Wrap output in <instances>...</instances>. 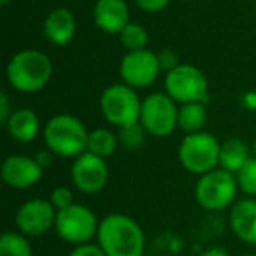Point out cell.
Instances as JSON below:
<instances>
[{"mask_svg": "<svg viewBox=\"0 0 256 256\" xmlns=\"http://www.w3.org/2000/svg\"><path fill=\"white\" fill-rule=\"evenodd\" d=\"M96 244L106 256H142L146 235L136 220L126 214L112 212L100 220Z\"/></svg>", "mask_w": 256, "mask_h": 256, "instance_id": "6da1fadb", "label": "cell"}, {"mask_svg": "<svg viewBox=\"0 0 256 256\" xmlns=\"http://www.w3.org/2000/svg\"><path fill=\"white\" fill-rule=\"evenodd\" d=\"M53 76V62L39 50H22L8 62L6 78L20 93H37L44 90Z\"/></svg>", "mask_w": 256, "mask_h": 256, "instance_id": "7a4b0ae2", "label": "cell"}, {"mask_svg": "<svg viewBox=\"0 0 256 256\" xmlns=\"http://www.w3.org/2000/svg\"><path fill=\"white\" fill-rule=\"evenodd\" d=\"M88 136L90 132L84 123L72 114H56L50 118L42 130L46 150H50L54 156L72 160L86 153Z\"/></svg>", "mask_w": 256, "mask_h": 256, "instance_id": "3957f363", "label": "cell"}, {"mask_svg": "<svg viewBox=\"0 0 256 256\" xmlns=\"http://www.w3.org/2000/svg\"><path fill=\"white\" fill-rule=\"evenodd\" d=\"M140 109L142 100L137 95V90L130 88L124 82L107 86L100 95V110L104 120L118 128L139 123Z\"/></svg>", "mask_w": 256, "mask_h": 256, "instance_id": "277c9868", "label": "cell"}, {"mask_svg": "<svg viewBox=\"0 0 256 256\" xmlns=\"http://www.w3.org/2000/svg\"><path fill=\"white\" fill-rule=\"evenodd\" d=\"M221 142L209 132L188 134L181 140L178 156L181 165L195 176H204L220 167Z\"/></svg>", "mask_w": 256, "mask_h": 256, "instance_id": "5b68a950", "label": "cell"}, {"mask_svg": "<svg viewBox=\"0 0 256 256\" xmlns=\"http://www.w3.org/2000/svg\"><path fill=\"white\" fill-rule=\"evenodd\" d=\"M238 192L237 178L223 168H214L200 176L195 184V198L200 207L212 212H220L235 204Z\"/></svg>", "mask_w": 256, "mask_h": 256, "instance_id": "8992f818", "label": "cell"}, {"mask_svg": "<svg viewBox=\"0 0 256 256\" xmlns=\"http://www.w3.org/2000/svg\"><path fill=\"white\" fill-rule=\"evenodd\" d=\"M165 93L176 104H195L207 102L209 82L198 67L192 64H181L178 68L165 74Z\"/></svg>", "mask_w": 256, "mask_h": 256, "instance_id": "52a82bcc", "label": "cell"}, {"mask_svg": "<svg viewBox=\"0 0 256 256\" xmlns=\"http://www.w3.org/2000/svg\"><path fill=\"white\" fill-rule=\"evenodd\" d=\"M179 106L165 92H156L142 100L140 124L153 137H167L178 126Z\"/></svg>", "mask_w": 256, "mask_h": 256, "instance_id": "ba28073f", "label": "cell"}, {"mask_svg": "<svg viewBox=\"0 0 256 256\" xmlns=\"http://www.w3.org/2000/svg\"><path fill=\"white\" fill-rule=\"evenodd\" d=\"M98 224L100 221L96 220L95 212L90 207L82 204H72L67 209L58 210L54 230L62 240L81 246L88 244L93 237H96Z\"/></svg>", "mask_w": 256, "mask_h": 256, "instance_id": "9c48e42d", "label": "cell"}, {"mask_svg": "<svg viewBox=\"0 0 256 256\" xmlns=\"http://www.w3.org/2000/svg\"><path fill=\"white\" fill-rule=\"evenodd\" d=\"M162 68L158 64V54L151 50H139L126 53L120 62L121 82L134 90H142L151 86L160 76Z\"/></svg>", "mask_w": 256, "mask_h": 256, "instance_id": "30bf717a", "label": "cell"}, {"mask_svg": "<svg viewBox=\"0 0 256 256\" xmlns=\"http://www.w3.org/2000/svg\"><path fill=\"white\" fill-rule=\"evenodd\" d=\"M58 210L50 200L32 198L23 202L18 207L14 216V223L18 232L26 237H39L54 228Z\"/></svg>", "mask_w": 256, "mask_h": 256, "instance_id": "8fae6325", "label": "cell"}, {"mask_svg": "<svg viewBox=\"0 0 256 256\" xmlns=\"http://www.w3.org/2000/svg\"><path fill=\"white\" fill-rule=\"evenodd\" d=\"M70 179L81 193L95 195L106 188L109 181V167L104 158L92 153H82L70 167Z\"/></svg>", "mask_w": 256, "mask_h": 256, "instance_id": "7c38bea8", "label": "cell"}, {"mask_svg": "<svg viewBox=\"0 0 256 256\" xmlns=\"http://www.w3.org/2000/svg\"><path fill=\"white\" fill-rule=\"evenodd\" d=\"M44 167L32 156L11 154L2 164V181L14 190H28L42 179Z\"/></svg>", "mask_w": 256, "mask_h": 256, "instance_id": "4fadbf2b", "label": "cell"}, {"mask_svg": "<svg viewBox=\"0 0 256 256\" xmlns=\"http://www.w3.org/2000/svg\"><path fill=\"white\" fill-rule=\"evenodd\" d=\"M93 22L96 28L110 36H120L130 23V9L124 0H96L93 6Z\"/></svg>", "mask_w": 256, "mask_h": 256, "instance_id": "5bb4252c", "label": "cell"}, {"mask_svg": "<svg viewBox=\"0 0 256 256\" xmlns=\"http://www.w3.org/2000/svg\"><path fill=\"white\" fill-rule=\"evenodd\" d=\"M230 228L244 244L256 246V198H242L232 206Z\"/></svg>", "mask_w": 256, "mask_h": 256, "instance_id": "9a60e30c", "label": "cell"}, {"mask_svg": "<svg viewBox=\"0 0 256 256\" xmlns=\"http://www.w3.org/2000/svg\"><path fill=\"white\" fill-rule=\"evenodd\" d=\"M76 30V18L67 8H56L44 18L42 23V32L46 36V39L50 40L53 46L64 48L67 44H70V40L74 39Z\"/></svg>", "mask_w": 256, "mask_h": 256, "instance_id": "2e32d148", "label": "cell"}, {"mask_svg": "<svg viewBox=\"0 0 256 256\" xmlns=\"http://www.w3.org/2000/svg\"><path fill=\"white\" fill-rule=\"evenodd\" d=\"M8 136L20 144H30L37 139L40 134V120L37 112L28 107L14 109L8 123L4 124Z\"/></svg>", "mask_w": 256, "mask_h": 256, "instance_id": "e0dca14e", "label": "cell"}, {"mask_svg": "<svg viewBox=\"0 0 256 256\" xmlns=\"http://www.w3.org/2000/svg\"><path fill=\"white\" fill-rule=\"evenodd\" d=\"M252 158V150L237 137H230L221 142L220 151V168L232 174H237L246 164Z\"/></svg>", "mask_w": 256, "mask_h": 256, "instance_id": "ac0fdd59", "label": "cell"}, {"mask_svg": "<svg viewBox=\"0 0 256 256\" xmlns=\"http://www.w3.org/2000/svg\"><path fill=\"white\" fill-rule=\"evenodd\" d=\"M206 123H207V107L204 102L182 104V106H179L178 126L181 128L186 136L188 134L204 132Z\"/></svg>", "mask_w": 256, "mask_h": 256, "instance_id": "d6986e66", "label": "cell"}, {"mask_svg": "<svg viewBox=\"0 0 256 256\" xmlns=\"http://www.w3.org/2000/svg\"><path fill=\"white\" fill-rule=\"evenodd\" d=\"M118 146H120L118 134H114L110 128H95L88 136V148H86V151L106 160V158L112 156L116 153Z\"/></svg>", "mask_w": 256, "mask_h": 256, "instance_id": "ffe728a7", "label": "cell"}, {"mask_svg": "<svg viewBox=\"0 0 256 256\" xmlns=\"http://www.w3.org/2000/svg\"><path fill=\"white\" fill-rule=\"evenodd\" d=\"M28 237L22 232H4L0 237V256H32Z\"/></svg>", "mask_w": 256, "mask_h": 256, "instance_id": "44dd1931", "label": "cell"}, {"mask_svg": "<svg viewBox=\"0 0 256 256\" xmlns=\"http://www.w3.org/2000/svg\"><path fill=\"white\" fill-rule=\"evenodd\" d=\"M120 42L121 46L126 50V53L130 51H139V50H146L148 42H150V34L139 23H128L120 34Z\"/></svg>", "mask_w": 256, "mask_h": 256, "instance_id": "7402d4cb", "label": "cell"}, {"mask_svg": "<svg viewBox=\"0 0 256 256\" xmlns=\"http://www.w3.org/2000/svg\"><path fill=\"white\" fill-rule=\"evenodd\" d=\"M148 132L144 130V126L139 123L130 124V126L120 128V134H118V139H120V146H123L124 150H139L140 146L146 140Z\"/></svg>", "mask_w": 256, "mask_h": 256, "instance_id": "603a6c76", "label": "cell"}, {"mask_svg": "<svg viewBox=\"0 0 256 256\" xmlns=\"http://www.w3.org/2000/svg\"><path fill=\"white\" fill-rule=\"evenodd\" d=\"M237 178V184L244 195L249 198H256V158L252 156L240 170L235 174Z\"/></svg>", "mask_w": 256, "mask_h": 256, "instance_id": "cb8c5ba5", "label": "cell"}, {"mask_svg": "<svg viewBox=\"0 0 256 256\" xmlns=\"http://www.w3.org/2000/svg\"><path fill=\"white\" fill-rule=\"evenodd\" d=\"M50 202L53 204V207L56 210H64V209H67V207H70L72 204H76L74 193H72V190L67 188V186H58V188H54L53 192H51Z\"/></svg>", "mask_w": 256, "mask_h": 256, "instance_id": "d4e9b609", "label": "cell"}, {"mask_svg": "<svg viewBox=\"0 0 256 256\" xmlns=\"http://www.w3.org/2000/svg\"><path fill=\"white\" fill-rule=\"evenodd\" d=\"M158 64H160V68L162 72H165V74H168L170 70H174V68H178L179 65H181V62H179V56L178 53H176L174 50H160L158 51Z\"/></svg>", "mask_w": 256, "mask_h": 256, "instance_id": "484cf974", "label": "cell"}, {"mask_svg": "<svg viewBox=\"0 0 256 256\" xmlns=\"http://www.w3.org/2000/svg\"><path fill=\"white\" fill-rule=\"evenodd\" d=\"M68 256H106V252L102 251V248L98 244L88 242V244L74 246V249L68 252Z\"/></svg>", "mask_w": 256, "mask_h": 256, "instance_id": "4316f807", "label": "cell"}, {"mask_svg": "<svg viewBox=\"0 0 256 256\" xmlns=\"http://www.w3.org/2000/svg\"><path fill=\"white\" fill-rule=\"evenodd\" d=\"M134 2L144 12H160L170 4V0H134Z\"/></svg>", "mask_w": 256, "mask_h": 256, "instance_id": "83f0119b", "label": "cell"}, {"mask_svg": "<svg viewBox=\"0 0 256 256\" xmlns=\"http://www.w3.org/2000/svg\"><path fill=\"white\" fill-rule=\"evenodd\" d=\"M12 112H14V109L11 107V100H9L8 93H2L0 95V121H2V124L8 123Z\"/></svg>", "mask_w": 256, "mask_h": 256, "instance_id": "f1b7e54d", "label": "cell"}, {"mask_svg": "<svg viewBox=\"0 0 256 256\" xmlns=\"http://www.w3.org/2000/svg\"><path fill=\"white\" fill-rule=\"evenodd\" d=\"M198 256H230L228 254V251L224 248H209V249H206V251H202Z\"/></svg>", "mask_w": 256, "mask_h": 256, "instance_id": "f546056e", "label": "cell"}, {"mask_svg": "<svg viewBox=\"0 0 256 256\" xmlns=\"http://www.w3.org/2000/svg\"><path fill=\"white\" fill-rule=\"evenodd\" d=\"M242 104H244L248 109L256 110V92H249L242 96Z\"/></svg>", "mask_w": 256, "mask_h": 256, "instance_id": "4dcf8cb0", "label": "cell"}, {"mask_svg": "<svg viewBox=\"0 0 256 256\" xmlns=\"http://www.w3.org/2000/svg\"><path fill=\"white\" fill-rule=\"evenodd\" d=\"M51 154H53V153H51L50 150H46V151H40V153H39V154H37V156H36V160L39 162V164L42 165L44 168H46L48 165L51 164Z\"/></svg>", "mask_w": 256, "mask_h": 256, "instance_id": "1f68e13d", "label": "cell"}, {"mask_svg": "<svg viewBox=\"0 0 256 256\" xmlns=\"http://www.w3.org/2000/svg\"><path fill=\"white\" fill-rule=\"evenodd\" d=\"M251 150H252V156L256 158V139H254V142H252V148H251Z\"/></svg>", "mask_w": 256, "mask_h": 256, "instance_id": "d6a6232c", "label": "cell"}, {"mask_svg": "<svg viewBox=\"0 0 256 256\" xmlns=\"http://www.w3.org/2000/svg\"><path fill=\"white\" fill-rule=\"evenodd\" d=\"M9 2H11V0H0V4H2V6H8Z\"/></svg>", "mask_w": 256, "mask_h": 256, "instance_id": "836d02e7", "label": "cell"}, {"mask_svg": "<svg viewBox=\"0 0 256 256\" xmlns=\"http://www.w3.org/2000/svg\"><path fill=\"white\" fill-rule=\"evenodd\" d=\"M244 256H256V254H244Z\"/></svg>", "mask_w": 256, "mask_h": 256, "instance_id": "e575fe53", "label": "cell"}]
</instances>
